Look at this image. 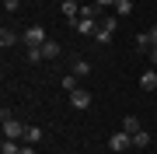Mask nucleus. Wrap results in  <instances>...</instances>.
Listing matches in <instances>:
<instances>
[{"label":"nucleus","instance_id":"1","mask_svg":"<svg viewBox=\"0 0 157 154\" xmlns=\"http://www.w3.org/2000/svg\"><path fill=\"white\" fill-rule=\"evenodd\" d=\"M21 42H25L28 49H39V46H45V42H49V35H45L42 25H32V28L21 32Z\"/></svg>","mask_w":157,"mask_h":154},{"label":"nucleus","instance_id":"2","mask_svg":"<svg viewBox=\"0 0 157 154\" xmlns=\"http://www.w3.org/2000/svg\"><path fill=\"white\" fill-rule=\"evenodd\" d=\"M108 147H112L115 154H122V151H129V147H133V133H112V137H108Z\"/></svg>","mask_w":157,"mask_h":154},{"label":"nucleus","instance_id":"3","mask_svg":"<svg viewBox=\"0 0 157 154\" xmlns=\"http://www.w3.org/2000/svg\"><path fill=\"white\" fill-rule=\"evenodd\" d=\"M25 130H28V126H21L11 116V119H4V137H11V140H25Z\"/></svg>","mask_w":157,"mask_h":154},{"label":"nucleus","instance_id":"4","mask_svg":"<svg viewBox=\"0 0 157 154\" xmlns=\"http://www.w3.org/2000/svg\"><path fill=\"white\" fill-rule=\"evenodd\" d=\"M70 105H73V109H87V105H91V91H87V88L70 91Z\"/></svg>","mask_w":157,"mask_h":154},{"label":"nucleus","instance_id":"5","mask_svg":"<svg viewBox=\"0 0 157 154\" xmlns=\"http://www.w3.org/2000/svg\"><path fill=\"white\" fill-rule=\"evenodd\" d=\"M73 28H77V35H94L98 32V21H94V18H77Z\"/></svg>","mask_w":157,"mask_h":154},{"label":"nucleus","instance_id":"6","mask_svg":"<svg viewBox=\"0 0 157 154\" xmlns=\"http://www.w3.org/2000/svg\"><path fill=\"white\" fill-rule=\"evenodd\" d=\"M140 88L143 91H157V70H143L140 74Z\"/></svg>","mask_w":157,"mask_h":154},{"label":"nucleus","instance_id":"7","mask_svg":"<svg viewBox=\"0 0 157 154\" xmlns=\"http://www.w3.org/2000/svg\"><path fill=\"white\" fill-rule=\"evenodd\" d=\"M59 53H63V46H59L56 39H49V42H45V46H42V56H45V60H56Z\"/></svg>","mask_w":157,"mask_h":154},{"label":"nucleus","instance_id":"8","mask_svg":"<svg viewBox=\"0 0 157 154\" xmlns=\"http://www.w3.org/2000/svg\"><path fill=\"white\" fill-rule=\"evenodd\" d=\"M63 18H70V21H77V18H80L77 0H63Z\"/></svg>","mask_w":157,"mask_h":154},{"label":"nucleus","instance_id":"9","mask_svg":"<svg viewBox=\"0 0 157 154\" xmlns=\"http://www.w3.org/2000/svg\"><path fill=\"white\" fill-rule=\"evenodd\" d=\"M73 74H77V77H87L91 74V63L84 56H73Z\"/></svg>","mask_w":157,"mask_h":154},{"label":"nucleus","instance_id":"10","mask_svg":"<svg viewBox=\"0 0 157 154\" xmlns=\"http://www.w3.org/2000/svg\"><path fill=\"white\" fill-rule=\"evenodd\" d=\"M42 137H45V133L39 130V126H28V130H25V144H32V147H35V144H39Z\"/></svg>","mask_w":157,"mask_h":154},{"label":"nucleus","instance_id":"11","mask_svg":"<svg viewBox=\"0 0 157 154\" xmlns=\"http://www.w3.org/2000/svg\"><path fill=\"white\" fill-rule=\"evenodd\" d=\"M133 147H150V133H147V130H140V133H133Z\"/></svg>","mask_w":157,"mask_h":154},{"label":"nucleus","instance_id":"12","mask_svg":"<svg viewBox=\"0 0 157 154\" xmlns=\"http://www.w3.org/2000/svg\"><path fill=\"white\" fill-rule=\"evenodd\" d=\"M122 130H126V133H140L143 126H140V119H136V116H126V119H122Z\"/></svg>","mask_w":157,"mask_h":154},{"label":"nucleus","instance_id":"13","mask_svg":"<svg viewBox=\"0 0 157 154\" xmlns=\"http://www.w3.org/2000/svg\"><path fill=\"white\" fill-rule=\"evenodd\" d=\"M0 151H4V154H21V144H17V140H11V137H4Z\"/></svg>","mask_w":157,"mask_h":154},{"label":"nucleus","instance_id":"14","mask_svg":"<svg viewBox=\"0 0 157 154\" xmlns=\"http://www.w3.org/2000/svg\"><path fill=\"white\" fill-rule=\"evenodd\" d=\"M115 11H119V18H129L133 14V0H115Z\"/></svg>","mask_w":157,"mask_h":154},{"label":"nucleus","instance_id":"15","mask_svg":"<svg viewBox=\"0 0 157 154\" xmlns=\"http://www.w3.org/2000/svg\"><path fill=\"white\" fill-rule=\"evenodd\" d=\"M14 42H17V35H14L11 28H4V32H0V46H4V49H11Z\"/></svg>","mask_w":157,"mask_h":154},{"label":"nucleus","instance_id":"16","mask_svg":"<svg viewBox=\"0 0 157 154\" xmlns=\"http://www.w3.org/2000/svg\"><path fill=\"white\" fill-rule=\"evenodd\" d=\"M59 81H63V91H67V95H70V91H77V74H63Z\"/></svg>","mask_w":157,"mask_h":154},{"label":"nucleus","instance_id":"17","mask_svg":"<svg viewBox=\"0 0 157 154\" xmlns=\"http://www.w3.org/2000/svg\"><path fill=\"white\" fill-rule=\"evenodd\" d=\"M112 35H115V32H108V28H101V25H98V32H94V39L101 42V46H108V42H112Z\"/></svg>","mask_w":157,"mask_h":154},{"label":"nucleus","instance_id":"18","mask_svg":"<svg viewBox=\"0 0 157 154\" xmlns=\"http://www.w3.org/2000/svg\"><path fill=\"white\" fill-rule=\"evenodd\" d=\"M136 46H140V53H150V49H154V46H150V39H147V32L136 35Z\"/></svg>","mask_w":157,"mask_h":154},{"label":"nucleus","instance_id":"19","mask_svg":"<svg viewBox=\"0 0 157 154\" xmlns=\"http://www.w3.org/2000/svg\"><path fill=\"white\" fill-rule=\"evenodd\" d=\"M101 28H108V32H115V28H119V18H101Z\"/></svg>","mask_w":157,"mask_h":154},{"label":"nucleus","instance_id":"20","mask_svg":"<svg viewBox=\"0 0 157 154\" xmlns=\"http://www.w3.org/2000/svg\"><path fill=\"white\" fill-rule=\"evenodd\" d=\"M28 60H32V63H42V60H45V56H42V46H39V49H28Z\"/></svg>","mask_w":157,"mask_h":154},{"label":"nucleus","instance_id":"21","mask_svg":"<svg viewBox=\"0 0 157 154\" xmlns=\"http://www.w3.org/2000/svg\"><path fill=\"white\" fill-rule=\"evenodd\" d=\"M0 4H4V11H17V7H21V0H0Z\"/></svg>","mask_w":157,"mask_h":154},{"label":"nucleus","instance_id":"22","mask_svg":"<svg viewBox=\"0 0 157 154\" xmlns=\"http://www.w3.org/2000/svg\"><path fill=\"white\" fill-rule=\"evenodd\" d=\"M147 39H150V46H157V25H150V28H147Z\"/></svg>","mask_w":157,"mask_h":154},{"label":"nucleus","instance_id":"23","mask_svg":"<svg viewBox=\"0 0 157 154\" xmlns=\"http://www.w3.org/2000/svg\"><path fill=\"white\" fill-rule=\"evenodd\" d=\"M98 7H115V0H94Z\"/></svg>","mask_w":157,"mask_h":154},{"label":"nucleus","instance_id":"24","mask_svg":"<svg viewBox=\"0 0 157 154\" xmlns=\"http://www.w3.org/2000/svg\"><path fill=\"white\" fill-rule=\"evenodd\" d=\"M21 154H35V147H32V144H25V147H21Z\"/></svg>","mask_w":157,"mask_h":154},{"label":"nucleus","instance_id":"25","mask_svg":"<svg viewBox=\"0 0 157 154\" xmlns=\"http://www.w3.org/2000/svg\"><path fill=\"white\" fill-rule=\"evenodd\" d=\"M150 63H154V67H157V46L150 49Z\"/></svg>","mask_w":157,"mask_h":154}]
</instances>
